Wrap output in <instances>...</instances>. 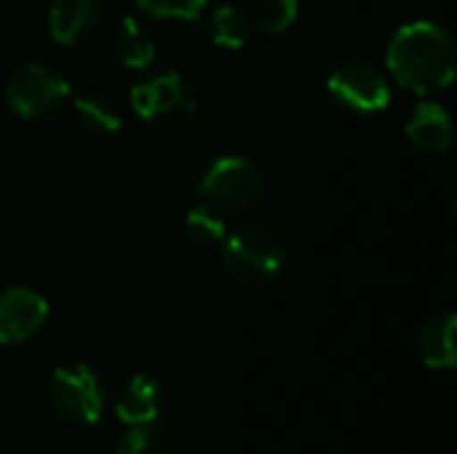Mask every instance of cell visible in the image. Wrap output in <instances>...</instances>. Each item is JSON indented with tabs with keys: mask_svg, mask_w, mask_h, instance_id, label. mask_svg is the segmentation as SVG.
<instances>
[{
	"mask_svg": "<svg viewBox=\"0 0 457 454\" xmlns=\"http://www.w3.org/2000/svg\"><path fill=\"white\" fill-rule=\"evenodd\" d=\"M386 64L396 83L415 91H442L455 78L453 35L434 21H410L391 37Z\"/></svg>",
	"mask_w": 457,
	"mask_h": 454,
	"instance_id": "1",
	"label": "cell"
},
{
	"mask_svg": "<svg viewBox=\"0 0 457 454\" xmlns=\"http://www.w3.org/2000/svg\"><path fill=\"white\" fill-rule=\"evenodd\" d=\"M222 265L238 284L265 286L281 273L284 246L270 230L241 225L222 238Z\"/></svg>",
	"mask_w": 457,
	"mask_h": 454,
	"instance_id": "2",
	"label": "cell"
},
{
	"mask_svg": "<svg viewBox=\"0 0 457 454\" xmlns=\"http://www.w3.org/2000/svg\"><path fill=\"white\" fill-rule=\"evenodd\" d=\"M70 99L67 78L40 62L21 64L5 80V102L8 107L27 120H40L54 115Z\"/></svg>",
	"mask_w": 457,
	"mask_h": 454,
	"instance_id": "3",
	"label": "cell"
},
{
	"mask_svg": "<svg viewBox=\"0 0 457 454\" xmlns=\"http://www.w3.org/2000/svg\"><path fill=\"white\" fill-rule=\"evenodd\" d=\"M48 401L62 420L75 425H94L104 412L107 391L94 369L83 364H70V367H59L51 375Z\"/></svg>",
	"mask_w": 457,
	"mask_h": 454,
	"instance_id": "4",
	"label": "cell"
},
{
	"mask_svg": "<svg viewBox=\"0 0 457 454\" xmlns=\"http://www.w3.org/2000/svg\"><path fill=\"white\" fill-rule=\"evenodd\" d=\"M198 193L204 195L209 206L220 211H241V209H249L260 198L262 174L257 163L249 158L222 155L206 169L198 185Z\"/></svg>",
	"mask_w": 457,
	"mask_h": 454,
	"instance_id": "5",
	"label": "cell"
},
{
	"mask_svg": "<svg viewBox=\"0 0 457 454\" xmlns=\"http://www.w3.org/2000/svg\"><path fill=\"white\" fill-rule=\"evenodd\" d=\"M129 102L139 118L158 126H182L195 112V99L185 78L177 72H158L139 80L137 86H131Z\"/></svg>",
	"mask_w": 457,
	"mask_h": 454,
	"instance_id": "6",
	"label": "cell"
},
{
	"mask_svg": "<svg viewBox=\"0 0 457 454\" xmlns=\"http://www.w3.org/2000/svg\"><path fill=\"white\" fill-rule=\"evenodd\" d=\"M327 88L343 107L356 112H380L391 102V83L367 62H348L337 67Z\"/></svg>",
	"mask_w": 457,
	"mask_h": 454,
	"instance_id": "7",
	"label": "cell"
},
{
	"mask_svg": "<svg viewBox=\"0 0 457 454\" xmlns=\"http://www.w3.org/2000/svg\"><path fill=\"white\" fill-rule=\"evenodd\" d=\"M48 302L27 286H13L0 294V345L29 340L46 321Z\"/></svg>",
	"mask_w": 457,
	"mask_h": 454,
	"instance_id": "8",
	"label": "cell"
},
{
	"mask_svg": "<svg viewBox=\"0 0 457 454\" xmlns=\"http://www.w3.org/2000/svg\"><path fill=\"white\" fill-rule=\"evenodd\" d=\"M407 139L423 153H447L455 142L453 120L436 102H420L407 118Z\"/></svg>",
	"mask_w": 457,
	"mask_h": 454,
	"instance_id": "9",
	"label": "cell"
},
{
	"mask_svg": "<svg viewBox=\"0 0 457 454\" xmlns=\"http://www.w3.org/2000/svg\"><path fill=\"white\" fill-rule=\"evenodd\" d=\"M161 412V385L150 375H134L115 399V415L123 425H153Z\"/></svg>",
	"mask_w": 457,
	"mask_h": 454,
	"instance_id": "10",
	"label": "cell"
},
{
	"mask_svg": "<svg viewBox=\"0 0 457 454\" xmlns=\"http://www.w3.org/2000/svg\"><path fill=\"white\" fill-rule=\"evenodd\" d=\"M102 16V0H51L48 29L62 45H75Z\"/></svg>",
	"mask_w": 457,
	"mask_h": 454,
	"instance_id": "11",
	"label": "cell"
},
{
	"mask_svg": "<svg viewBox=\"0 0 457 454\" xmlns=\"http://www.w3.org/2000/svg\"><path fill=\"white\" fill-rule=\"evenodd\" d=\"M455 313H439L423 324L418 332V353L426 367L431 369H453L457 361L455 353Z\"/></svg>",
	"mask_w": 457,
	"mask_h": 454,
	"instance_id": "12",
	"label": "cell"
},
{
	"mask_svg": "<svg viewBox=\"0 0 457 454\" xmlns=\"http://www.w3.org/2000/svg\"><path fill=\"white\" fill-rule=\"evenodd\" d=\"M112 48H115L118 59L126 67H131V70H145L155 59V43H153L150 32L134 16H123L115 24V29H112Z\"/></svg>",
	"mask_w": 457,
	"mask_h": 454,
	"instance_id": "13",
	"label": "cell"
},
{
	"mask_svg": "<svg viewBox=\"0 0 457 454\" xmlns=\"http://www.w3.org/2000/svg\"><path fill=\"white\" fill-rule=\"evenodd\" d=\"M75 115L94 134H115L120 131V123H123L118 104L110 96L94 94V91L75 96Z\"/></svg>",
	"mask_w": 457,
	"mask_h": 454,
	"instance_id": "14",
	"label": "cell"
},
{
	"mask_svg": "<svg viewBox=\"0 0 457 454\" xmlns=\"http://www.w3.org/2000/svg\"><path fill=\"white\" fill-rule=\"evenodd\" d=\"M249 16L244 8L233 5V3H225L220 8H214L212 13V21H209V32H212V40L222 48H241L249 37Z\"/></svg>",
	"mask_w": 457,
	"mask_h": 454,
	"instance_id": "15",
	"label": "cell"
},
{
	"mask_svg": "<svg viewBox=\"0 0 457 454\" xmlns=\"http://www.w3.org/2000/svg\"><path fill=\"white\" fill-rule=\"evenodd\" d=\"M185 233L193 244L201 246H212V244H222V238L228 235V225L220 214V209L209 206L206 201L193 206L185 217Z\"/></svg>",
	"mask_w": 457,
	"mask_h": 454,
	"instance_id": "16",
	"label": "cell"
},
{
	"mask_svg": "<svg viewBox=\"0 0 457 454\" xmlns=\"http://www.w3.org/2000/svg\"><path fill=\"white\" fill-rule=\"evenodd\" d=\"M297 13H300L297 0H262V3L257 5L254 24H257L262 32L281 35V32H287V29L295 24Z\"/></svg>",
	"mask_w": 457,
	"mask_h": 454,
	"instance_id": "17",
	"label": "cell"
},
{
	"mask_svg": "<svg viewBox=\"0 0 457 454\" xmlns=\"http://www.w3.org/2000/svg\"><path fill=\"white\" fill-rule=\"evenodd\" d=\"M137 5L158 19H198L206 0H137Z\"/></svg>",
	"mask_w": 457,
	"mask_h": 454,
	"instance_id": "18",
	"label": "cell"
},
{
	"mask_svg": "<svg viewBox=\"0 0 457 454\" xmlns=\"http://www.w3.org/2000/svg\"><path fill=\"white\" fill-rule=\"evenodd\" d=\"M115 454H161V439L153 425L129 428V433L115 447Z\"/></svg>",
	"mask_w": 457,
	"mask_h": 454,
	"instance_id": "19",
	"label": "cell"
}]
</instances>
